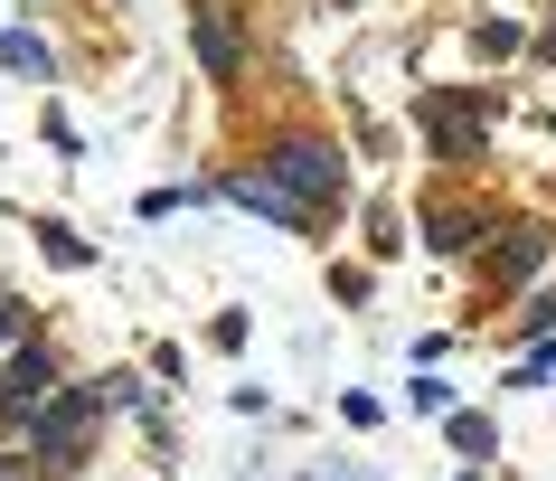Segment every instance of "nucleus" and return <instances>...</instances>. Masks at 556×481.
Listing matches in <instances>:
<instances>
[{
	"label": "nucleus",
	"mask_w": 556,
	"mask_h": 481,
	"mask_svg": "<svg viewBox=\"0 0 556 481\" xmlns=\"http://www.w3.org/2000/svg\"><path fill=\"white\" fill-rule=\"evenodd\" d=\"M227 199L236 208H255V217H274V227H302L312 217V199H302L283 170H255V180H227Z\"/></svg>",
	"instance_id": "f257e3e1"
},
{
	"label": "nucleus",
	"mask_w": 556,
	"mask_h": 481,
	"mask_svg": "<svg viewBox=\"0 0 556 481\" xmlns=\"http://www.w3.org/2000/svg\"><path fill=\"white\" fill-rule=\"evenodd\" d=\"M283 180H293L302 199H330V189H340V161H330L321 142H293L283 151Z\"/></svg>",
	"instance_id": "f03ea898"
},
{
	"label": "nucleus",
	"mask_w": 556,
	"mask_h": 481,
	"mask_svg": "<svg viewBox=\"0 0 556 481\" xmlns=\"http://www.w3.org/2000/svg\"><path fill=\"white\" fill-rule=\"evenodd\" d=\"M38 388H48V359H38V350H20V359L0 368V406H10V416H20V406H29Z\"/></svg>",
	"instance_id": "7ed1b4c3"
},
{
	"label": "nucleus",
	"mask_w": 556,
	"mask_h": 481,
	"mask_svg": "<svg viewBox=\"0 0 556 481\" xmlns=\"http://www.w3.org/2000/svg\"><path fill=\"white\" fill-rule=\"evenodd\" d=\"M0 58L20 66V76H48V48H38L29 29H0Z\"/></svg>",
	"instance_id": "20e7f679"
},
{
	"label": "nucleus",
	"mask_w": 556,
	"mask_h": 481,
	"mask_svg": "<svg viewBox=\"0 0 556 481\" xmlns=\"http://www.w3.org/2000/svg\"><path fill=\"white\" fill-rule=\"evenodd\" d=\"M86 406H94V396H58V406L38 416V444H66V425H86Z\"/></svg>",
	"instance_id": "39448f33"
},
{
	"label": "nucleus",
	"mask_w": 556,
	"mask_h": 481,
	"mask_svg": "<svg viewBox=\"0 0 556 481\" xmlns=\"http://www.w3.org/2000/svg\"><path fill=\"white\" fill-rule=\"evenodd\" d=\"M0 331H10V302H0Z\"/></svg>",
	"instance_id": "423d86ee"
}]
</instances>
